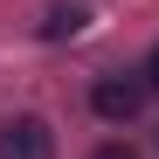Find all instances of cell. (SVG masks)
Wrapping results in <instances>:
<instances>
[{"label": "cell", "instance_id": "cell-1", "mask_svg": "<svg viewBox=\"0 0 159 159\" xmlns=\"http://www.w3.org/2000/svg\"><path fill=\"white\" fill-rule=\"evenodd\" d=\"M145 76H97V90H90V104H97V118H111V125H131L145 111Z\"/></svg>", "mask_w": 159, "mask_h": 159}, {"label": "cell", "instance_id": "cell-2", "mask_svg": "<svg viewBox=\"0 0 159 159\" xmlns=\"http://www.w3.org/2000/svg\"><path fill=\"white\" fill-rule=\"evenodd\" d=\"M0 159H56V131L42 118H7L0 125Z\"/></svg>", "mask_w": 159, "mask_h": 159}, {"label": "cell", "instance_id": "cell-3", "mask_svg": "<svg viewBox=\"0 0 159 159\" xmlns=\"http://www.w3.org/2000/svg\"><path fill=\"white\" fill-rule=\"evenodd\" d=\"M76 28H83V14H76V7H56V14H48V35H76Z\"/></svg>", "mask_w": 159, "mask_h": 159}, {"label": "cell", "instance_id": "cell-4", "mask_svg": "<svg viewBox=\"0 0 159 159\" xmlns=\"http://www.w3.org/2000/svg\"><path fill=\"white\" fill-rule=\"evenodd\" d=\"M90 159H139V152H131V145H97Z\"/></svg>", "mask_w": 159, "mask_h": 159}, {"label": "cell", "instance_id": "cell-5", "mask_svg": "<svg viewBox=\"0 0 159 159\" xmlns=\"http://www.w3.org/2000/svg\"><path fill=\"white\" fill-rule=\"evenodd\" d=\"M145 83H152V90H159V48H152V62H145Z\"/></svg>", "mask_w": 159, "mask_h": 159}]
</instances>
